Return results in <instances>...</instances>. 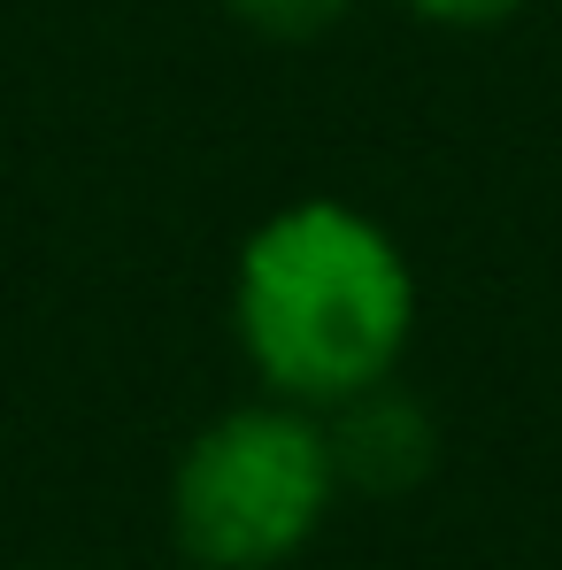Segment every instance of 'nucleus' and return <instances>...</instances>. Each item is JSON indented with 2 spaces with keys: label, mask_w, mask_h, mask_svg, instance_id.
Returning a JSON list of instances; mask_svg holds the SVG:
<instances>
[{
  "label": "nucleus",
  "mask_w": 562,
  "mask_h": 570,
  "mask_svg": "<svg viewBox=\"0 0 562 570\" xmlns=\"http://www.w3.org/2000/svg\"><path fill=\"white\" fill-rule=\"evenodd\" d=\"M416 263L393 224L347 193L278 200L231 255V347L255 393L300 409H339L401 379L416 340Z\"/></svg>",
  "instance_id": "1"
},
{
  "label": "nucleus",
  "mask_w": 562,
  "mask_h": 570,
  "mask_svg": "<svg viewBox=\"0 0 562 570\" xmlns=\"http://www.w3.org/2000/svg\"><path fill=\"white\" fill-rule=\"evenodd\" d=\"M339 455L316 409L255 393L208 416L170 463V540L193 570H285L339 509Z\"/></svg>",
  "instance_id": "2"
},
{
  "label": "nucleus",
  "mask_w": 562,
  "mask_h": 570,
  "mask_svg": "<svg viewBox=\"0 0 562 570\" xmlns=\"http://www.w3.org/2000/svg\"><path fill=\"white\" fill-rule=\"evenodd\" d=\"M324 432H332V455H339V485L347 493H416L432 463H440V424L424 416L416 393H401V379L371 385L339 409H324Z\"/></svg>",
  "instance_id": "3"
},
{
  "label": "nucleus",
  "mask_w": 562,
  "mask_h": 570,
  "mask_svg": "<svg viewBox=\"0 0 562 570\" xmlns=\"http://www.w3.org/2000/svg\"><path fill=\"white\" fill-rule=\"evenodd\" d=\"M224 8H231L239 31L278 39V47H308V39H324L355 16V0H224Z\"/></svg>",
  "instance_id": "4"
},
{
  "label": "nucleus",
  "mask_w": 562,
  "mask_h": 570,
  "mask_svg": "<svg viewBox=\"0 0 562 570\" xmlns=\"http://www.w3.org/2000/svg\"><path fill=\"white\" fill-rule=\"evenodd\" d=\"M393 8H408L416 23H440V31H501L532 0H393Z\"/></svg>",
  "instance_id": "5"
}]
</instances>
